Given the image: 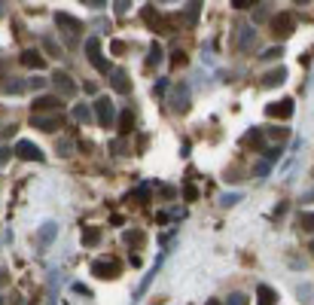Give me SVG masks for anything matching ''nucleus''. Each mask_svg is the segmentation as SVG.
Listing matches in <instances>:
<instances>
[{"mask_svg":"<svg viewBox=\"0 0 314 305\" xmlns=\"http://www.w3.org/2000/svg\"><path fill=\"white\" fill-rule=\"evenodd\" d=\"M82 49H85V58L92 61V67L98 70V73H104V76H110V70H113V64L104 58V52H101V40H95V37H89L85 43H82Z\"/></svg>","mask_w":314,"mask_h":305,"instance_id":"f257e3e1","label":"nucleus"},{"mask_svg":"<svg viewBox=\"0 0 314 305\" xmlns=\"http://www.w3.org/2000/svg\"><path fill=\"white\" fill-rule=\"evenodd\" d=\"M119 272H122V266H119V260L116 257H101V260H95L92 263V275L95 278H119Z\"/></svg>","mask_w":314,"mask_h":305,"instance_id":"f03ea898","label":"nucleus"},{"mask_svg":"<svg viewBox=\"0 0 314 305\" xmlns=\"http://www.w3.org/2000/svg\"><path fill=\"white\" fill-rule=\"evenodd\" d=\"M95 116H98V125H101V128H110V125L116 122V110H113L110 98H98V101H95Z\"/></svg>","mask_w":314,"mask_h":305,"instance_id":"7ed1b4c3","label":"nucleus"},{"mask_svg":"<svg viewBox=\"0 0 314 305\" xmlns=\"http://www.w3.org/2000/svg\"><path fill=\"white\" fill-rule=\"evenodd\" d=\"M34 116H43V113H58L61 110V95H43L34 101Z\"/></svg>","mask_w":314,"mask_h":305,"instance_id":"20e7f679","label":"nucleus"},{"mask_svg":"<svg viewBox=\"0 0 314 305\" xmlns=\"http://www.w3.org/2000/svg\"><path fill=\"white\" fill-rule=\"evenodd\" d=\"M12 153H15L18 159H24V162H43V159H46V156H43V150H40L37 144H31V141H18Z\"/></svg>","mask_w":314,"mask_h":305,"instance_id":"39448f33","label":"nucleus"},{"mask_svg":"<svg viewBox=\"0 0 314 305\" xmlns=\"http://www.w3.org/2000/svg\"><path fill=\"white\" fill-rule=\"evenodd\" d=\"M293 27H296V21H293V15H290V12L272 15V34H275V37H290V34H293Z\"/></svg>","mask_w":314,"mask_h":305,"instance_id":"423d86ee","label":"nucleus"},{"mask_svg":"<svg viewBox=\"0 0 314 305\" xmlns=\"http://www.w3.org/2000/svg\"><path fill=\"white\" fill-rule=\"evenodd\" d=\"M110 86H113L116 92L128 95V92H131V76H128V70H125V67H113V70H110Z\"/></svg>","mask_w":314,"mask_h":305,"instance_id":"0eeeda50","label":"nucleus"},{"mask_svg":"<svg viewBox=\"0 0 314 305\" xmlns=\"http://www.w3.org/2000/svg\"><path fill=\"white\" fill-rule=\"evenodd\" d=\"M266 116L272 119H290L293 116V98H284V101H275L266 107Z\"/></svg>","mask_w":314,"mask_h":305,"instance_id":"6e6552de","label":"nucleus"},{"mask_svg":"<svg viewBox=\"0 0 314 305\" xmlns=\"http://www.w3.org/2000/svg\"><path fill=\"white\" fill-rule=\"evenodd\" d=\"M55 24H58V27H64L70 37H79V34H82V21H76V18H73V15H67V12H58V15H55Z\"/></svg>","mask_w":314,"mask_h":305,"instance_id":"1a4fd4ad","label":"nucleus"},{"mask_svg":"<svg viewBox=\"0 0 314 305\" xmlns=\"http://www.w3.org/2000/svg\"><path fill=\"white\" fill-rule=\"evenodd\" d=\"M61 119H64V116H31V125L40 128V131H58V128H61Z\"/></svg>","mask_w":314,"mask_h":305,"instance_id":"9d476101","label":"nucleus"},{"mask_svg":"<svg viewBox=\"0 0 314 305\" xmlns=\"http://www.w3.org/2000/svg\"><path fill=\"white\" fill-rule=\"evenodd\" d=\"M52 86H55L61 95H76V82H73L67 73H61V70H58V73H52Z\"/></svg>","mask_w":314,"mask_h":305,"instance_id":"9b49d317","label":"nucleus"},{"mask_svg":"<svg viewBox=\"0 0 314 305\" xmlns=\"http://www.w3.org/2000/svg\"><path fill=\"white\" fill-rule=\"evenodd\" d=\"M284 79H287V70H284V67H272L269 73H263V79H260V82H263L266 89H272V86H281Z\"/></svg>","mask_w":314,"mask_h":305,"instance_id":"f8f14e48","label":"nucleus"},{"mask_svg":"<svg viewBox=\"0 0 314 305\" xmlns=\"http://www.w3.org/2000/svg\"><path fill=\"white\" fill-rule=\"evenodd\" d=\"M55 235H58V223H43V226H40V232H37L40 247H49V244L55 241Z\"/></svg>","mask_w":314,"mask_h":305,"instance_id":"ddd939ff","label":"nucleus"},{"mask_svg":"<svg viewBox=\"0 0 314 305\" xmlns=\"http://www.w3.org/2000/svg\"><path fill=\"white\" fill-rule=\"evenodd\" d=\"M116 125H119V134H122V137L131 134V131H134V110H122L119 119H116Z\"/></svg>","mask_w":314,"mask_h":305,"instance_id":"4468645a","label":"nucleus"},{"mask_svg":"<svg viewBox=\"0 0 314 305\" xmlns=\"http://www.w3.org/2000/svg\"><path fill=\"white\" fill-rule=\"evenodd\" d=\"M256 305H278V293H275L272 287L260 284V287H256Z\"/></svg>","mask_w":314,"mask_h":305,"instance_id":"2eb2a0df","label":"nucleus"},{"mask_svg":"<svg viewBox=\"0 0 314 305\" xmlns=\"http://www.w3.org/2000/svg\"><path fill=\"white\" fill-rule=\"evenodd\" d=\"M18 61H21L24 67H43V55H40L37 49H24V52L18 55Z\"/></svg>","mask_w":314,"mask_h":305,"instance_id":"dca6fc26","label":"nucleus"},{"mask_svg":"<svg viewBox=\"0 0 314 305\" xmlns=\"http://www.w3.org/2000/svg\"><path fill=\"white\" fill-rule=\"evenodd\" d=\"M159 266H162V257H159V263H156V266H153V269H150V272H147V278H144V284H140V287H137V290H134V302H137V299H144V293H147V290H150V284H153V275H156V272H159Z\"/></svg>","mask_w":314,"mask_h":305,"instance_id":"f3484780","label":"nucleus"},{"mask_svg":"<svg viewBox=\"0 0 314 305\" xmlns=\"http://www.w3.org/2000/svg\"><path fill=\"white\" fill-rule=\"evenodd\" d=\"M98 241H101V229H98V226H85V229H82V244H85V247H95Z\"/></svg>","mask_w":314,"mask_h":305,"instance_id":"a211bd4d","label":"nucleus"},{"mask_svg":"<svg viewBox=\"0 0 314 305\" xmlns=\"http://www.w3.org/2000/svg\"><path fill=\"white\" fill-rule=\"evenodd\" d=\"M244 147H263V128H250L247 134H244Z\"/></svg>","mask_w":314,"mask_h":305,"instance_id":"6ab92c4d","label":"nucleus"},{"mask_svg":"<svg viewBox=\"0 0 314 305\" xmlns=\"http://www.w3.org/2000/svg\"><path fill=\"white\" fill-rule=\"evenodd\" d=\"M144 18H147V24H150V27H156V31H159V27H165L162 15L156 18V9H153V6H144Z\"/></svg>","mask_w":314,"mask_h":305,"instance_id":"aec40b11","label":"nucleus"},{"mask_svg":"<svg viewBox=\"0 0 314 305\" xmlns=\"http://www.w3.org/2000/svg\"><path fill=\"white\" fill-rule=\"evenodd\" d=\"M159 61H162V46H159V43H153V46H150V52H147V61H144V64H147V67H156Z\"/></svg>","mask_w":314,"mask_h":305,"instance_id":"412c9836","label":"nucleus"},{"mask_svg":"<svg viewBox=\"0 0 314 305\" xmlns=\"http://www.w3.org/2000/svg\"><path fill=\"white\" fill-rule=\"evenodd\" d=\"M177 92H180V95L174 98V110H186V107H189V95H186V89H183V86H180Z\"/></svg>","mask_w":314,"mask_h":305,"instance_id":"4be33fe9","label":"nucleus"},{"mask_svg":"<svg viewBox=\"0 0 314 305\" xmlns=\"http://www.w3.org/2000/svg\"><path fill=\"white\" fill-rule=\"evenodd\" d=\"M73 116H76L79 122H89V119H92V110H89L85 104H76V107H73Z\"/></svg>","mask_w":314,"mask_h":305,"instance_id":"5701e85b","label":"nucleus"},{"mask_svg":"<svg viewBox=\"0 0 314 305\" xmlns=\"http://www.w3.org/2000/svg\"><path fill=\"white\" fill-rule=\"evenodd\" d=\"M241 49H253V27L241 31Z\"/></svg>","mask_w":314,"mask_h":305,"instance_id":"b1692460","label":"nucleus"},{"mask_svg":"<svg viewBox=\"0 0 314 305\" xmlns=\"http://www.w3.org/2000/svg\"><path fill=\"white\" fill-rule=\"evenodd\" d=\"M125 241L134 247V244H140V241H144V232H140V229H134V232H125Z\"/></svg>","mask_w":314,"mask_h":305,"instance_id":"393cba45","label":"nucleus"},{"mask_svg":"<svg viewBox=\"0 0 314 305\" xmlns=\"http://www.w3.org/2000/svg\"><path fill=\"white\" fill-rule=\"evenodd\" d=\"M134 199H137L140 205H147V202H150V189H147V186H137V189H134Z\"/></svg>","mask_w":314,"mask_h":305,"instance_id":"a878e982","label":"nucleus"},{"mask_svg":"<svg viewBox=\"0 0 314 305\" xmlns=\"http://www.w3.org/2000/svg\"><path fill=\"white\" fill-rule=\"evenodd\" d=\"M238 202H241V192H232V196H223V199H220V205H223V208H229V205H238Z\"/></svg>","mask_w":314,"mask_h":305,"instance_id":"bb28decb","label":"nucleus"},{"mask_svg":"<svg viewBox=\"0 0 314 305\" xmlns=\"http://www.w3.org/2000/svg\"><path fill=\"white\" fill-rule=\"evenodd\" d=\"M180 64H186V52H180V49H177V52L171 55V67H180Z\"/></svg>","mask_w":314,"mask_h":305,"instance_id":"cd10ccee","label":"nucleus"},{"mask_svg":"<svg viewBox=\"0 0 314 305\" xmlns=\"http://www.w3.org/2000/svg\"><path fill=\"white\" fill-rule=\"evenodd\" d=\"M269 171H272V162H269V159H263V162H256V174H260V177H266Z\"/></svg>","mask_w":314,"mask_h":305,"instance_id":"c85d7f7f","label":"nucleus"},{"mask_svg":"<svg viewBox=\"0 0 314 305\" xmlns=\"http://www.w3.org/2000/svg\"><path fill=\"white\" fill-rule=\"evenodd\" d=\"M278 55H281V46H272V49L263 52V61H272V58H278Z\"/></svg>","mask_w":314,"mask_h":305,"instance_id":"c756f323","label":"nucleus"},{"mask_svg":"<svg viewBox=\"0 0 314 305\" xmlns=\"http://www.w3.org/2000/svg\"><path fill=\"white\" fill-rule=\"evenodd\" d=\"M24 86H27V89H43V86H46V79H43V76H31Z\"/></svg>","mask_w":314,"mask_h":305,"instance_id":"7c9ffc66","label":"nucleus"},{"mask_svg":"<svg viewBox=\"0 0 314 305\" xmlns=\"http://www.w3.org/2000/svg\"><path fill=\"white\" fill-rule=\"evenodd\" d=\"M302 229H305V232H314V211L302 217Z\"/></svg>","mask_w":314,"mask_h":305,"instance_id":"2f4dec72","label":"nucleus"},{"mask_svg":"<svg viewBox=\"0 0 314 305\" xmlns=\"http://www.w3.org/2000/svg\"><path fill=\"white\" fill-rule=\"evenodd\" d=\"M226 305H247V296H244V293H232Z\"/></svg>","mask_w":314,"mask_h":305,"instance_id":"473e14b6","label":"nucleus"},{"mask_svg":"<svg viewBox=\"0 0 314 305\" xmlns=\"http://www.w3.org/2000/svg\"><path fill=\"white\" fill-rule=\"evenodd\" d=\"M110 49H113L116 55H125V43H122V40H113V43H110Z\"/></svg>","mask_w":314,"mask_h":305,"instance_id":"72a5a7b5","label":"nucleus"},{"mask_svg":"<svg viewBox=\"0 0 314 305\" xmlns=\"http://www.w3.org/2000/svg\"><path fill=\"white\" fill-rule=\"evenodd\" d=\"M165 89H168V79H159V82L153 86V92H156V95H165Z\"/></svg>","mask_w":314,"mask_h":305,"instance_id":"f704fd0d","label":"nucleus"},{"mask_svg":"<svg viewBox=\"0 0 314 305\" xmlns=\"http://www.w3.org/2000/svg\"><path fill=\"white\" fill-rule=\"evenodd\" d=\"M198 9H202L198 3H192V6H189V21H198Z\"/></svg>","mask_w":314,"mask_h":305,"instance_id":"c9c22d12","label":"nucleus"},{"mask_svg":"<svg viewBox=\"0 0 314 305\" xmlns=\"http://www.w3.org/2000/svg\"><path fill=\"white\" fill-rule=\"evenodd\" d=\"M198 199V189L195 186H186V202H195Z\"/></svg>","mask_w":314,"mask_h":305,"instance_id":"e433bc0d","label":"nucleus"},{"mask_svg":"<svg viewBox=\"0 0 314 305\" xmlns=\"http://www.w3.org/2000/svg\"><path fill=\"white\" fill-rule=\"evenodd\" d=\"M9 156H12V150H9V147H0V165L9 162Z\"/></svg>","mask_w":314,"mask_h":305,"instance_id":"4c0bfd02","label":"nucleus"},{"mask_svg":"<svg viewBox=\"0 0 314 305\" xmlns=\"http://www.w3.org/2000/svg\"><path fill=\"white\" fill-rule=\"evenodd\" d=\"M128 263H131V266H134V269H140V266H144V263H140V257H137V254H131V260H128Z\"/></svg>","mask_w":314,"mask_h":305,"instance_id":"58836bf2","label":"nucleus"},{"mask_svg":"<svg viewBox=\"0 0 314 305\" xmlns=\"http://www.w3.org/2000/svg\"><path fill=\"white\" fill-rule=\"evenodd\" d=\"M305 202H308V205L314 202V189H311V192H305Z\"/></svg>","mask_w":314,"mask_h":305,"instance_id":"ea45409f","label":"nucleus"},{"mask_svg":"<svg viewBox=\"0 0 314 305\" xmlns=\"http://www.w3.org/2000/svg\"><path fill=\"white\" fill-rule=\"evenodd\" d=\"M208 305H220V302H217V299H208Z\"/></svg>","mask_w":314,"mask_h":305,"instance_id":"a19ab883","label":"nucleus"},{"mask_svg":"<svg viewBox=\"0 0 314 305\" xmlns=\"http://www.w3.org/2000/svg\"><path fill=\"white\" fill-rule=\"evenodd\" d=\"M3 278H6V275H3V272H0V281H3Z\"/></svg>","mask_w":314,"mask_h":305,"instance_id":"79ce46f5","label":"nucleus"},{"mask_svg":"<svg viewBox=\"0 0 314 305\" xmlns=\"http://www.w3.org/2000/svg\"><path fill=\"white\" fill-rule=\"evenodd\" d=\"M311 254H314V241H311Z\"/></svg>","mask_w":314,"mask_h":305,"instance_id":"37998d69","label":"nucleus"}]
</instances>
